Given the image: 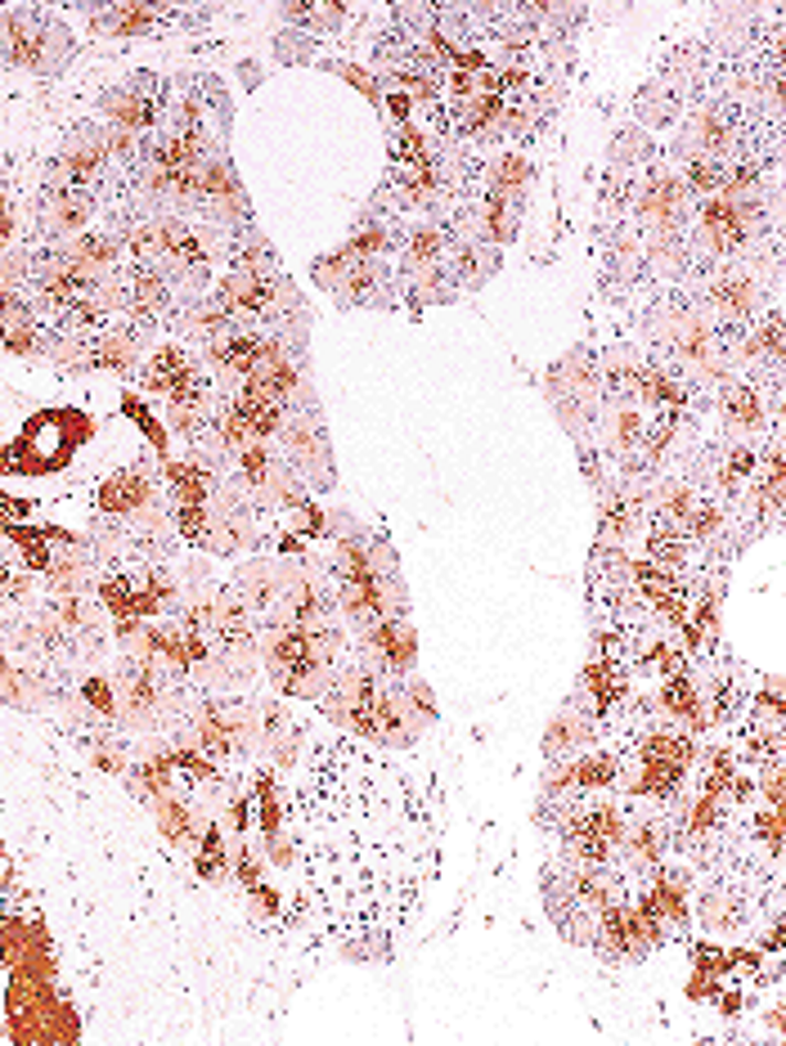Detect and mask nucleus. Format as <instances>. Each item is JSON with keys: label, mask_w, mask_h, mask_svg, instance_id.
<instances>
[{"label": "nucleus", "mask_w": 786, "mask_h": 1046, "mask_svg": "<svg viewBox=\"0 0 786 1046\" xmlns=\"http://www.w3.org/2000/svg\"><path fill=\"white\" fill-rule=\"evenodd\" d=\"M683 557H688V535H683V526L657 521V526L647 530V562H657V567H666V571H679Z\"/></svg>", "instance_id": "2eb2a0df"}, {"label": "nucleus", "mask_w": 786, "mask_h": 1046, "mask_svg": "<svg viewBox=\"0 0 786 1046\" xmlns=\"http://www.w3.org/2000/svg\"><path fill=\"white\" fill-rule=\"evenodd\" d=\"M0 701H10V706L32 701V678L23 669H14L10 661H0Z\"/></svg>", "instance_id": "7c9ffc66"}, {"label": "nucleus", "mask_w": 786, "mask_h": 1046, "mask_svg": "<svg viewBox=\"0 0 786 1046\" xmlns=\"http://www.w3.org/2000/svg\"><path fill=\"white\" fill-rule=\"evenodd\" d=\"M661 710L670 715V719H679V723H688V732H701L710 719H705V710H701V691H697V683L692 678H683V674H666V687H661Z\"/></svg>", "instance_id": "9b49d317"}, {"label": "nucleus", "mask_w": 786, "mask_h": 1046, "mask_svg": "<svg viewBox=\"0 0 786 1046\" xmlns=\"http://www.w3.org/2000/svg\"><path fill=\"white\" fill-rule=\"evenodd\" d=\"M661 508H666V521L683 526V521L692 517V508H697V495L688 490V485H666V495H661Z\"/></svg>", "instance_id": "2f4dec72"}, {"label": "nucleus", "mask_w": 786, "mask_h": 1046, "mask_svg": "<svg viewBox=\"0 0 786 1046\" xmlns=\"http://www.w3.org/2000/svg\"><path fill=\"white\" fill-rule=\"evenodd\" d=\"M171 293H167V274L162 270H140L136 274V284H130V310H140V315H158L167 310Z\"/></svg>", "instance_id": "b1692460"}, {"label": "nucleus", "mask_w": 786, "mask_h": 1046, "mask_svg": "<svg viewBox=\"0 0 786 1046\" xmlns=\"http://www.w3.org/2000/svg\"><path fill=\"white\" fill-rule=\"evenodd\" d=\"M666 337H670V346H675V356H683L688 364H701L705 373L724 369V364H714V328H710L697 310H679Z\"/></svg>", "instance_id": "0eeeda50"}, {"label": "nucleus", "mask_w": 786, "mask_h": 1046, "mask_svg": "<svg viewBox=\"0 0 786 1046\" xmlns=\"http://www.w3.org/2000/svg\"><path fill=\"white\" fill-rule=\"evenodd\" d=\"M768 1028H773V1033H782V1006H773V1011H768Z\"/></svg>", "instance_id": "c9c22d12"}, {"label": "nucleus", "mask_w": 786, "mask_h": 1046, "mask_svg": "<svg viewBox=\"0 0 786 1046\" xmlns=\"http://www.w3.org/2000/svg\"><path fill=\"white\" fill-rule=\"evenodd\" d=\"M634 391H638V400H642L647 409H661V413L683 409V387H679L670 373H661V369H638Z\"/></svg>", "instance_id": "f3484780"}, {"label": "nucleus", "mask_w": 786, "mask_h": 1046, "mask_svg": "<svg viewBox=\"0 0 786 1046\" xmlns=\"http://www.w3.org/2000/svg\"><path fill=\"white\" fill-rule=\"evenodd\" d=\"M733 149V117L724 108H701L688 126V154H697L701 162H719Z\"/></svg>", "instance_id": "6e6552de"}, {"label": "nucleus", "mask_w": 786, "mask_h": 1046, "mask_svg": "<svg viewBox=\"0 0 786 1046\" xmlns=\"http://www.w3.org/2000/svg\"><path fill=\"white\" fill-rule=\"evenodd\" d=\"M642 759H666V763H679V769H692L697 741L688 732H651L642 737Z\"/></svg>", "instance_id": "412c9836"}, {"label": "nucleus", "mask_w": 786, "mask_h": 1046, "mask_svg": "<svg viewBox=\"0 0 786 1046\" xmlns=\"http://www.w3.org/2000/svg\"><path fill=\"white\" fill-rule=\"evenodd\" d=\"M136 356H140V346H136V332H130V328H121V332H108L104 341H95V346H91V364H99V369H113V373H126L130 364H136Z\"/></svg>", "instance_id": "6ab92c4d"}, {"label": "nucleus", "mask_w": 786, "mask_h": 1046, "mask_svg": "<svg viewBox=\"0 0 786 1046\" xmlns=\"http://www.w3.org/2000/svg\"><path fill=\"white\" fill-rule=\"evenodd\" d=\"M642 432H647V418H642L638 409H620V413L612 418V445H616L620 454L638 450V445H642Z\"/></svg>", "instance_id": "cd10ccee"}, {"label": "nucleus", "mask_w": 786, "mask_h": 1046, "mask_svg": "<svg viewBox=\"0 0 786 1046\" xmlns=\"http://www.w3.org/2000/svg\"><path fill=\"white\" fill-rule=\"evenodd\" d=\"M710 302H714V310H724L729 319H746V315H755V306H760V284L751 274H724L719 284L710 288Z\"/></svg>", "instance_id": "ddd939ff"}, {"label": "nucleus", "mask_w": 786, "mask_h": 1046, "mask_svg": "<svg viewBox=\"0 0 786 1046\" xmlns=\"http://www.w3.org/2000/svg\"><path fill=\"white\" fill-rule=\"evenodd\" d=\"M440 252H445V234L436 225H418L410 234V243H405V256H410L414 270H432L440 261Z\"/></svg>", "instance_id": "a878e982"}, {"label": "nucleus", "mask_w": 786, "mask_h": 1046, "mask_svg": "<svg viewBox=\"0 0 786 1046\" xmlns=\"http://www.w3.org/2000/svg\"><path fill=\"white\" fill-rule=\"evenodd\" d=\"M293 826L323 926L355 957L386 952L440 876L436 778L360 737L319 741Z\"/></svg>", "instance_id": "f257e3e1"}, {"label": "nucleus", "mask_w": 786, "mask_h": 1046, "mask_svg": "<svg viewBox=\"0 0 786 1046\" xmlns=\"http://www.w3.org/2000/svg\"><path fill=\"white\" fill-rule=\"evenodd\" d=\"M82 696H86V701H91L99 715H108V719L117 715V687H113L108 678H86V683H82Z\"/></svg>", "instance_id": "473e14b6"}, {"label": "nucleus", "mask_w": 786, "mask_h": 1046, "mask_svg": "<svg viewBox=\"0 0 786 1046\" xmlns=\"http://www.w3.org/2000/svg\"><path fill=\"white\" fill-rule=\"evenodd\" d=\"M688 184H683V176H675V171H657L647 184H642V193H638V216L657 230V234H679L683 230V216H688Z\"/></svg>", "instance_id": "7ed1b4c3"}, {"label": "nucleus", "mask_w": 786, "mask_h": 1046, "mask_svg": "<svg viewBox=\"0 0 786 1046\" xmlns=\"http://www.w3.org/2000/svg\"><path fill=\"white\" fill-rule=\"evenodd\" d=\"M746 360H768V364H777L782 360V315H768L751 337H746V351H742Z\"/></svg>", "instance_id": "393cba45"}, {"label": "nucleus", "mask_w": 786, "mask_h": 1046, "mask_svg": "<svg viewBox=\"0 0 786 1046\" xmlns=\"http://www.w3.org/2000/svg\"><path fill=\"white\" fill-rule=\"evenodd\" d=\"M701 917H705V926H714V930H733V926H742V908L733 902L729 889H714V894L705 898Z\"/></svg>", "instance_id": "c85d7f7f"}, {"label": "nucleus", "mask_w": 786, "mask_h": 1046, "mask_svg": "<svg viewBox=\"0 0 786 1046\" xmlns=\"http://www.w3.org/2000/svg\"><path fill=\"white\" fill-rule=\"evenodd\" d=\"M91 212H95V202H91L86 189H59L54 202H50V234H54V239L77 234V230L91 221Z\"/></svg>", "instance_id": "4468645a"}, {"label": "nucleus", "mask_w": 786, "mask_h": 1046, "mask_svg": "<svg viewBox=\"0 0 786 1046\" xmlns=\"http://www.w3.org/2000/svg\"><path fill=\"white\" fill-rule=\"evenodd\" d=\"M158 504V485L149 472L140 467H126V472H113L104 485H99V508L113 513V517H140Z\"/></svg>", "instance_id": "39448f33"}, {"label": "nucleus", "mask_w": 786, "mask_h": 1046, "mask_svg": "<svg viewBox=\"0 0 786 1046\" xmlns=\"http://www.w3.org/2000/svg\"><path fill=\"white\" fill-rule=\"evenodd\" d=\"M760 198L755 202H733V198H705L701 202V239H705V247L710 252H719V256H733V252H742L755 234H760Z\"/></svg>", "instance_id": "f03ea898"}, {"label": "nucleus", "mask_w": 786, "mask_h": 1046, "mask_svg": "<svg viewBox=\"0 0 786 1046\" xmlns=\"http://www.w3.org/2000/svg\"><path fill=\"white\" fill-rule=\"evenodd\" d=\"M584 687H588V696H594V710H598V715L616 710V701L625 696L620 665H616V661H594V665L584 669Z\"/></svg>", "instance_id": "dca6fc26"}, {"label": "nucleus", "mask_w": 786, "mask_h": 1046, "mask_svg": "<svg viewBox=\"0 0 786 1046\" xmlns=\"http://www.w3.org/2000/svg\"><path fill=\"white\" fill-rule=\"evenodd\" d=\"M638 863H657L661 858V831L651 826V822H634L625 826V841H620Z\"/></svg>", "instance_id": "bb28decb"}, {"label": "nucleus", "mask_w": 786, "mask_h": 1046, "mask_svg": "<svg viewBox=\"0 0 786 1046\" xmlns=\"http://www.w3.org/2000/svg\"><path fill=\"white\" fill-rule=\"evenodd\" d=\"M724 413H729V423L742 427V432H760V427H764V400H760V391L746 387V382H733V387L724 391Z\"/></svg>", "instance_id": "a211bd4d"}, {"label": "nucleus", "mask_w": 786, "mask_h": 1046, "mask_svg": "<svg viewBox=\"0 0 786 1046\" xmlns=\"http://www.w3.org/2000/svg\"><path fill=\"white\" fill-rule=\"evenodd\" d=\"M275 297H279L275 274H261V270H230L216 284V306L225 315H261L275 306Z\"/></svg>", "instance_id": "20e7f679"}, {"label": "nucleus", "mask_w": 786, "mask_h": 1046, "mask_svg": "<svg viewBox=\"0 0 786 1046\" xmlns=\"http://www.w3.org/2000/svg\"><path fill=\"white\" fill-rule=\"evenodd\" d=\"M153 19H158L153 6H113V10L99 14L95 28H99V32H113V36H140V32L153 28Z\"/></svg>", "instance_id": "5701e85b"}, {"label": "nucleus", "mask_w": 786, "mask_h": 1046, "mask_svg": "<svg viewBox=\"0 0 786 1046\" xmlns=\"http://www.w3.org/2000/svg\"><path fill=\"white\" fill-rule=\"evenodd\" d=\"M104 113H108V121H113L117 130L140 135V130L153 126V95H149L145 82L121 86V91H108V95H104Z\"/></svg>", "instance_id": "1a4fd4ad"}, {"label": "nucleus", "mask_w": 786, "mask_h": 1046, "mask_svg": "<svg viewBox=\"0 0 786 1046\" xmlns=\"http://www.w3.org/2000/svg\"><path fill=\"white\" fill-rule=\"evenodd\" d=\"M153 817H158V831L167 835L171 845H193L199 841V817H193V809L176 795V791H167V795H158L153 800Z\"/></svg>", "instance_id": "f8f14e48"}, {"label": "nucleus", "mask_w": 786, "mask_h": 1046, "mask_svg": "<svg viewBox=\"0 0 786 1046\" xmlns=\"http://www.w3.org/2000/svg\"><path fill=\"white\" fill-rule=\"evenodd\" d=\"M45 32H50V28H45L36 14L19 10V14L6 19V28H0V41H6V54H10L14 63L36 67V63L45 59Z\"/></svg>", "instance_id": "9d476101"}, {"label": "nucleus", "mask_w": 786, "mask_h": 1046, "mask_svg": "<svg viewBox=\"0 0 786 1046\" xmlns=\"http://www.w3.org/2000/svg\"><path fill=\"white\" fill-rule=\"evenodd\" d=\"M764 795H768V809H782V773H777V763L764 773Z\"/></svg>", "instance_id": "f704fd0d"}, {"label": "nucleus", "mask_w": 786, "mask_h": 1046, "mask_svg": "<svg viewBox=\"0 0 786 1046\" xmlns=\"http://www.w3.org/2000/svg\"><path fill=\"white\" fill-rule=\"evenodd\" d=\"M755 467H760V454H755V450H729V458H724V472H719V480H724L729 490H737V485L755 480Z\"/></svg>", "instance_id": "c756f323"}, {"label": "nucleus", "mask_w": 786, "mask_h": 1046, "mask_svg": "<svg viewBox=\"0 0 786 1046\" xmlns=\"http://www.w3.org/2000/svg\"><path fill=\"white\" fill-rule=\"evenodd\" d=\"M580 741H588V719H584V710H575V701L549 723V737H544V750L549 754H566V750H575Z\"/></svg>", "instance_id": "4be33fe9"}, {"label": "nucleus", "mask_w": 786, "mask_h": 1046, "mask_svg": "<svg viewBox=\"0 0 786 1046\" xmlns=\"http://www.w3.org/2000/svg\"><path fill=\"white\" fill-rule=\"evenodd\" d=\"M364 647L382 661V669H391V674H410L414 669V634H410V624L401 620V611L396 615H386V620H378V624H369L364 630Z\"/></svg>", "instance_id": "423d86ee"}, {"label": "nucleus", "mask_w": 786, "mask_h": 1046, "mask_svg": "<svg viewBox=\"0 0 786 1046\" xmlns=\"http://www.w3.org/2000/svg\"><path fill=\"white\" fill-rule=\"evenodd\" d=\"M203 880H221L230 871V849H225V835H221V822H208L199 831V858H193Z\"/></svg>", "instance_id": "aec40b11"}, {"label": "nucleus", "mask_w": 786, "mask_h": 1046, "mask_svg": "<svg viewBox=\"0 0 786 1046\" xmlns=\"http://www.w3.org/2000/svg\"><path fill=\"white\" fill-rule=\"evenodd\" d=\"M755 831L768 841L773 854H782V809H768V813H755Z\"/></svg>", "instance_id": "72a5a7b5"}]
</instances>
